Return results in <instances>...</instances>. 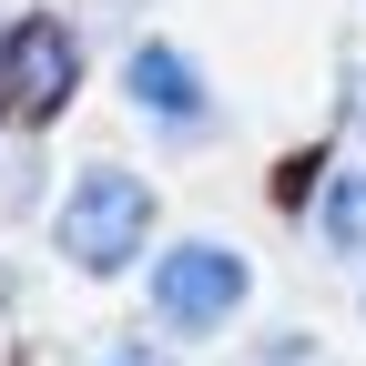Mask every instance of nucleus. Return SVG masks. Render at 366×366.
Wrapping results in <instances>:
<instances>
[{
    "mask_svg": "<svg viewBox=\"0 0 366 366\" xmlns=\"http://www.w3.org/2000/svg\"><path fill=\"white\" fill-rule=\"evenodd\" d=\"M356 305H366V295H356Z\"/></svg>",
    "mask_w": 366,
    "mask_h": 366,
    "instance_id": "nucleus-8",
    "label": "nucleus"
},
{
    "mask_svg": "<svg viewBox=\"0 0 366 366\" xmlns=\"http://www.w3.org/2000/svg\"><path fill=\"white\" fill-rule=\"evenodd\" d=\"M346 132L366 143V61H346Z\"/></svg>",
    "mask_w": 366,
    "mask_h": 366,
    "instance_id": "nucleus-6",
    "label": "nucleus"
},
{
    "mask_svg": "<svg viewBox=\"0 0 366 366\" xmlns=\"http://www.w3.org/2000/svg\"><path fill=\"white\" fill-rule=\"evenodd\" d=\"M153 224H163V204H153V183L132 173V163H81L61 183L51 244H61L71 274H132L143 244H153Z\"/></svg>",
    "mask_w": 366,
    "mask_h": 366,
    "instance_id": "nucleus-1",
    "label": "nucleus"
},
{
    "mask_svg": "<svg viewBox=\"0 0 366 366\" xmlns=\"http://www.w3.org/2000/svg\"><path fill=\"white\" fill-rule=\"evenodd\" d=\"M122 102L143 112L153 132H173V143H204V132L224 122L214 81H204V61L183 51V41H132V51H122Z\"/></svg>",
    "mask_w": 366,
    "mask_h": 366,
    "instance_id": "nucleus-4",
    "label": "nucleus"
},
{
    "mask_svg": "<svg viewBox=\"0 0 366 366\" xmlns=\"http://www.w3.org/2000/svg\"><path fill=\"white\" fill-rule=\"evenodd\" d=\"M315 244L336 264H366V163H326V183H315Z\"/></svg>",
    "mask_w": 366,
    "mask_h": 366,
    "instance_id": "nucleus-5",
    "label": "nucleus"
},
{
    "mask_svg": "<svg viewBox=\"0 0 366 366\" xmlns=\"http://www.w3.org/2000/svg\"><path fill=\"white\" fill-rule=\"evenodd\" d=\"M81 81V31L61 11H21L0 31V112L11 122H51Z\"/></svg>",
    "mask_w": 366,
    "mask_h": 366,
    "instance_id": "nucleus-3",
    "label": "nucleus"
},
{
    "mask_svg": "<svg viewBox=\"0 0 366 366\" xmlns=\"http://www.w3.org/2000/svg\"><path fill=\"white\" fill-rule=\"evenodd\" d=\"M102 366H183V356H163V346H112Z\"/></svg>",
    "mask_w": 366,
    "mask_h": 366,
    "instance_id": "nucleus-7",
    "label": "nucleus"
},
{
    "mask_svg": "<svg viewBox=\"0 0 366 366\" xmlns=\"http://www.w3.org/2000/svg\"><path fill=\"white\" fill-rule=\"evenodd\" d=\"M143 305H153V326H163L173 346H214V336L254 305V254L224 244V234H183V244L153 254Z\"/></svg>",
    "mask_w": 366,
    "mask_h": 366,
    "instance_id": "nucleus-2",
    "label": "nucleus"
}]
</instances>
